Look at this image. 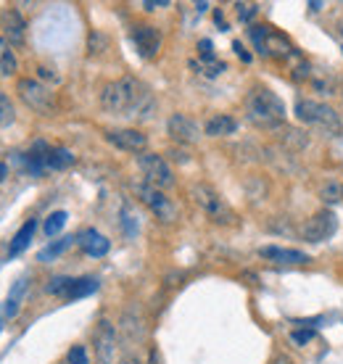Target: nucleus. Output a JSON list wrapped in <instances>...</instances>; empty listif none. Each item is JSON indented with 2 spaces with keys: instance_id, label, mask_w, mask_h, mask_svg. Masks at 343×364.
<instances>
[{
  "instance_id": "obj_1",
  "label": "nucleus",
  "mask_w": 343,
  "mask_h": 364,
  "mask_svg": "<svg viewBox=\"0 0 343 364\" xmlns=\"http://www.w3.org/2000/svg\"><path fill=\"white\" fill-rule=\"evenodd\" d=\"M101 106L114 117H132L148 119L154 111V95L151 90L135 80V77H122L117 82H108L101 93Z\"/></svg>"
},
{
  "instance_id": "obj_2",
  "label": "nucleus",
  "mask_w": 343,
  "mask_h": 364,
  "mask_svg": "<svg viewBox=\"0 0 343 364\" xmlns=\"http://www.w3.org/2000/svg\"><path fill=\"white\" fill-rule=\"evenodd\" d=\"M246 117L254 122L256 127L272 129L280 127L285 119V103L270 87H254L246 95Z\"/></svg>"
},
{
  "instance_id": "obj_3",
  "label": "nucleus",
  "mask_w": 343,
  "mask_h": 364,
  "mask_svg": "<svg viewBox=\"0 0 343 364\" xmlns=\"http://www.w3.org/2000/svg\"><path fill=\"white\" fill-rule=\"evenodd\" d=\"M293 111H296L298 122H304L309 127L320 129L325 135H341V117L328 103H320L314 98H298Z\"/></svg>"
},
{
  "instance_id": "obj_4",
  "label": "nucleus",
  "mask_w": 343,
  "mask_h": 364,
  "mask_svg": "<svg viewBox=\"0 0 343 364\" xmlns=\"http://www.w3.org/2000/svg\"><path fill=\"white\" fill-rule=\"evenodd\" d=\"M138 166H140V172L148 185H154L159 190H166L175 185V172H172V166L166 164L164 156L145 151L138 156Z\"/></svg>"
},
{
  "instance_id": "obj_5",
  "label": "nucleus",
  "mask_w": 343,
  "mask_h": 364,
  "mask_svg": "<svg viewBox=\"0 0 343 364\" xmlns=\"http://www.w3.org/2000/svg\"><path fill=\"white\" fill-rule=\"evenodd\" d=\"M16 93H19V98H22L32 111H37V114H50V111H53V93H50L40 80L24 77V80H19V85H16Z\"/></svg>"
},
{
  "instance_id": "obj_6",
  "label": "nucleus",
  "mask_w": 343,
  "mask_h": 364,
  "mask_svg": "<svg viewBox=\"0 0 343 364\" xmlns=\"http://www.w3.org/2000/svg\"><path fill=\"white\" fill-rule=\"evenodd\" d=\"M135 193H138V198H140L161 222H175V219H177V206L166 198L159 188L148 185V182H138V185H135Z\"/></svg>"
},
{
  "instance_id": "obj_7",
  "label": "nucleus",
  "mask_w": 343,
  "mask_h": 364,
  "mask_svg": "<svg viewBox=\"0 0 343 364\" xmlns=\"http://www.w3.org/2000/svg\"><path fill=\"white\" fill-rule=\"evenodd\" d=\"M193 198H196V203L201 206L203 212L212 217L214 222H233L235 219L233 212H230V206L222 201V196L214 188H209V185H196L193 188Z\"/></svg>"
},
{
  "instance_id": "obj_8",
  "label": "nucleus",
  "mask_w": 343,
  "mask_h": 364,
  "mask_svg": "<svg viewBox=\"0 0 343 364\" xmlns=\"http://www.w3.org/2000/svg\"><path fill=\"white\" fill-rule=\"evenodd\" d=\"M251 40H254V45L259 48V53H264V56H275V59L291 56V43L280 32H272L267 27H251Z\"/></svg>"
},
{
  "instance_id": "obj_9",
  "label": "nucleus",
  "mask_w": 343,
  "mask_h": 364,
  "mask_svg": "<svg viewBox=\"0 0 343 364\" xmlns=\"http://www.w3.org/2000/svg\"><path fill=\"white\" fill-rule=\"evenodd\" d=\"M335 230H338L335 214H333L330 209H322V212H317L312 219H307L301 235H304V240H309V243H322V240H328Z\"/></svg>"
},
{
  "instance_id": "obj_10",
  "label": "nucleus",
  "mask_w": 343,
  "mask_h": 364,
  "mask_svg": "<svg viewBox=\"0 0 343 364\" xmlns=\"http://www.w3.org/2000/svg\"><path fill=\"white\" fill-rule=\"evenodd\" d=\"M95 362L98 364H111L114 359V349H117V330L108 319H101L95 328Z\"/></svg>"
},
{
  "instance_id": "obj_11",
  "label": "nucleus",
  "mask_w": 343,
  "mask_h": 364,
  "mask_svg": "<svg viewBox=\"0 0 343 364\" xmlns=\"http://www.w3.org/2000/svg\"><path fill=\"white\" fill-rule=\"evenodd\" d=\"M166 132H169L172 140L182 143V145H193L201 138V127L188 114H172L169 122H166Z\"/></svg>"
},
{
  "instance_id": "obj_12",
  "label": "nucleus",
  "mask_w": 343,
  "mask_h": 364,
  "mask_svg": "<svg viewBox=\"0 0 343 364\" xmlns=\"http://www.w3.org/2000/svg\"><path fill=\"white\" fill-rule=\"evenodd\" d=\"M132 43L138 48L140 59H154L161 48V32L151 24H138L132 27Z\"/></svg>"
},
{
  "instance_id": "obj_13",
  "label": "nucleus",
  "mask_w": 343,
  "mask_h": 364,
  "mask_svg": "<svg viewBox=\"0 0 343 364\" xmlns=\"http://www.w3.org/2000/svg\"><path fill=\"white\" fill-rule=\"evenodd\" d=\"M106 140L111 145H117L119 151H130V153H145L148 138L143 135L140 129H108Z\"/></svg>"
},
{
  "instance_id": "obj_14",
  "label": "nucleus",
  "mask_w": 343,
  "mask_h": 364,
  "mask_svg": "<svg viewBox=\"0 0 343 364\" xmlns=\"http://www.w3.org/2000/svg\"><path fill=\"white\" fill-rule=\"evenodd\" d=\"M0 27H3V37L11 43V45H24L27 40V22L16 8H6L0 13Z\"/></svg>"
},
{
  "instance_id": "obj_15",
  "label": "nucleus",
  "mask_w": 343,
  "mask_h": 364,
  "mask_svg": "<svg viewBox=\"0 0 343 364\" xmlns=\"http://www.w3.org/2000/svg\"><path fill=\"white\" fill-rule=\"evenodd\" d=\"M259 256L267 259V261H272V264H307L309 256L304 251H296V248H280V246H264L259 248Z\"/></svg>"
},
{
  "instance_id": "obj_16",
  "label": "nucleus",
  "mask_w": 343,
  "mask_h": 364,
  "mask_svg": "<svg viewBox=\"0 0 343 364\" xmlns=\"http://www.w3.org/2000/svg\"><path fill=\"white\" fill-rule=\"evenodd\" d=\"M77 243H80V248H82L87 256H106L108 248H111V243H108V238H103L101 233H95V230H85L82 235L77 238Z\"/></svg>"
},
{
  "instance_id": "obj_17",
  "label": "nucleus",
  "mask_w": 343,
  "mask_h": 364,
  "mask_svg": "<svg viewBox=\"0 0 343 364\" xmlns=\"http://www.w3.org/2000/svg\"><path fill=\"white\" fill-rule=\"evenodd\" d=\"M50 145H48L45 140H37L32 148H29V153H27V169L32 172L35 177L43 175V169H48V159H50Z\"/></svg>"
},
{
  "instance_id": "obj_18",
  "label": "nucleus",
  "mask_w": 343,
  "mask_h": 364,
  "mask_svg": "<svg viewBox=\"0 0 343 364\" xmlns=\"http://www.w3.org/2000/svg\"><path fill=\"white\" fill-rule=\"evenodd\" d=\"M238 129V122L233 117H227V114H217L206 122V127L203 132L209 135V138H225V135H233Z\"/></svg>"
},
{
  "instance_id": "obj_19",
  "label": "nucleus",
  "mask_w": 343,
  "mask_h": 364,
  "mask_svg": "<svg viewBox=\"0 0 343 364\" xmlns=\"http://www.w3.org/2000/svg\"><path fill=\"white\" fill-rule=\"evenodd\" d=\"M35 230H37V222H35V219L24 222V224H22V230H19L16 235H13L11 246H8V256H19L22 251H27V248H29V243H32V235H35Z\"/></svg>"
},
{
  "instance_id": "obj_20",
  "label": "nucleus",
  "mask_w": 343,
  "mask_h": 364,
  "mask_svg": "<svg viewBox=\"0 0 343 364\" xmlns=\"http://www.w3.org/2000/svg\"><path fill=\"white\" fill-rule=\"evenodd\" d=\"M16 71H19V59L13 53V45L6 37H0V77H13Z\"/></svg>"
},
{
  "instance_id": "obj_21",
  "label": "nucleus",
  "mask_w": 343,
  "mask_h": 364,
  "mask_svg": "<svg viewBox=\"0 0 343 364\" xmlns=\"http://www.w3.org/2000/svg\"><path fill=\"white\" fill-rule=\"evenodd\" d=\"M98 291V280L95 277H80V280L71 282V291H69V301H77V298H85V296H93Z\"/></svg>"
},
{
  "instance_id": "obj_22",
  "label": "nucleus",
  "mask_w": 343,
  "mask_h": 364,
  "mask_svg": "<svg viewBox=\"0 0 343 364\" xmlns=\"http://www.w3.org/2000/svg\"><path fill=\"white\" fill-rule=\"evenodd\" d=\"M71 164H74V153H71L69 148H53V151H50L48 169H56V172H61V169H69Z\"/></svg>"
},
{
  "instance_id": "obj_23",
  "label": "nucleus",
  "mask_w": 343,
  "mask_h": 364,
  "mask_svg": "<svg viewBox=\"0 0 343 364\" xmlns=\"http://www.w3.org/2000/svg\"><path fill=\"white\" fill-rule=\"evenodd\" d=\"M74 240H77V238H61V240H56V243H50V246L43 248V251L37 254V259H40V261H53V259L61 256Z\"/></svg>"
},
{
  "instance_id": "obj_24",
  "label": "nucleus",
  "mask_w": 343,
  "mask_h": 364,
  "mask_svg": "<svg viewBox=\"0 0 343 364\" xmlns=\"http://www.w3.org/2000/svg\"><path fill=\"white\" fill-rule=\"evenodd\" d=\"M13 122H16V108H13L11 98L0 90V127H11Z\"/></svg>"
},
{
  "instance_id": "obj_25",
  "label": "nucleus",
  "mask_w": 343,
  "mask_h": 364,
  "mask_svg": "<svg viewBox=\"0 0 343 364\" xmlns=\"http://www.w3.org/2000/svg\"><path fill=\"white\" fill-rule=\"evenodd\" d=\"M66 219H69V214L66 212H53L50 217L45 219V235L48 238H53V235H59L61 230H64V224H66Z\"/></svg>"
},
{
  "instance_id": "obj_26",
  "label": "nucleus",
  "mask_w": 343,
  "mask_h": 364,
  "mask_svg": "<svg viewBox=\"0 0 343 364\" xmlns=\"http://www.w3.org/2000/svg\"><path fill=\"white\" fill-rule=\"evenodd\" d=\"M71 282H74V277H64V275H59V277H53V280L48 282V293L59 296V298H66L71 291Z\"/></svg>"
},
{
  "instance_id": "obj_27",
  "label": "nucleus",
  "mask_w": 343,
  "mask_h": 364,
  "mask_svg": "<svg viewBox=\"0 0 343 364\" xmlns=\"http://www.w3.org/2000/svg\"><path fill=\"white\" fill-rule=\"evenodd\" d=\"M66 359H69V364H90V356H87V349H85V346H71Z\"/></svg>"
},
{
  "instance_id": "obj_28",
  "label": "nucleus",
  "mask_w": 343,
  "mask_h": 364,
  "mask_svg": "<svg viewBox=\"0 0 343 364\" xmlns=\"http://www.w3.org/2000/svg\"><path fill=\"white\" fill-rule=\"evenodd\" d=\"M238 19L240 22H251L254 16H256V11H259V6L256 3H238Z\"/></svg>"
},
{
  "instance_id": "obj_29",
  "label": "nucleus",
  "mask_w": 343,
  "mask_h": 364,
  "mask_svg": "<svg viewBox=\"0 0 343 364\" xmlns=\"http://www.w3.org/2000/svg\"><path fill=\"white\" fill-rule=\"evenodd\" d=\"M312 338H314V330H293V333H291V341L298 343V346L309 343Z\"/></svg>"
},
{
  "instance_id": "obj_30",
  "label": "nucleus",
  "mask_w": 343,
  "mask_h": 364,
  "mask_svg": "<svg viewBox=\"0 0 343 364\" xmlns=\"http://www.w3.org/2000/svg\"><path fill=\"white\" fill-rule=\"evenodd\" d=\"M106 43L108 40L101 35V32H93V35H90V45L87 48H90V53H101V48H106Z\"/></svg>"
},
{
  "instance_id": "obj_31",
  "label": "nucleus",
  "mask_w": 343,
  "mask_h": 364,
  "mask_svg": "<svg viewBox=\"0 0 343 364\" xmlns=\"http://www.w3.org/2000/svg\"><path fill=\"white\" fill-rule=\"evenodd\" d=\"M198 53H201V59H214L212 40H201V43H198Z\"/></svg>"
},
{
  "instance_id": "obj_32",
  "label": "nucleus",
  "mask_w": 343,
  "mask_h": 364,
  "mask_svg": "<svg viewBox=\"0 0 343 364\" xmlns=\"http://www.w3.org/2000/svg\"><path fill=\"white\" fill-rule=\"evenodd\" d=\"M166 6H169V0H159V3H154V0H145V3H143V8H145V11H156V8H166Z\"/></svg>"
},
{
  "instance_id": "obj_33",
  "label": "nucleus",
  "mask_w": 343,
  "mask_h": 364,
  "mask_svg": "<svg viewBox=\"0 0 343 364\" xmlns=\"http://www.w3.org/2000/svg\"><path fill=\"white\" fill-rule=\"evenodd\" d=\"M233 48H235V53H238V56H240L243 61H251V56L246 53V48L240 45V43H233Z\"/></svg>"
},
{
  "instance_id": "obj_34",
  "label": "nucleus",
  "mask_w": 343,
  "mask_h": 364,
  "mask_svg": "<svg viewBox=\"0 0 343 364\" xmlns=\"http://www.w3.org/2000/svg\"><path fill=\"white\" fill-rule=\"evenodd\" d=\"M148 364H161V356H159L156 349H151V354H148Z\"/></svg>"
},
{
  "instance_id": "obj_35",
  "label": "nucleus",
  "mask_w": 343,
  "mask_h": 364,
  "mask_svg": "<svg viewBox=\"0 0 343 364\" xmlns=\"http://www.w3.org/2000/svg\"><path fill=\"white\" fill-rule=\"evenodd\" d=\"M119 364H140V362H138V356H124Z\"/></svg>"
},
{
  "instance_id": "obj_36",
  "label": "nucleus",
  "mask_w": 343,
  "mask_h": 364,
  "mask_svg": "<svg viewBox=\"0 0 343 364\" xmlns=\"http://www.w3.org/2000/svg\"><path fill=\"white\" fill-rule=\"evenodd\" d=\"M6 175H8V166H6V164H3V161H0V182L6 180Z\"/></svg>"
},
{
  "instance_id": "obj_37",
  "label": "nucleus",
  "mask_w": 343,
  "mask_h": 364,
  "mask_svg": "<svg viewBox=\"0 0 343 364\" xmlns=\"http://www.w3.org/2000/svg\"><path fill=\"white\" fill-rule=\"evenodd\" d=\"M277 364H285V362H283V359H280V362H277Z\"/></svg>"
},
{
  "instance_id": "obj_38",
  "label": "nucleus",
  "mask_w": 343,
  "mask_h": 364,
  "mask_svg": "<svg viewBox=\"0 0 343 364\" xmlns=\"http://www.w3.org/2000/svg\"><path fill=\"white\" fill-rule=\"evenodd\" d=\"M341 198H343V188H341Z\"/></svg>"
},
{
  "instance_id": "obj_39",
  "label": "nucleus",
  "mask_w": 343,
  "mask_h": 364,
  "mask_svg": "<svg viewBox=\"0 0 343 364\" xmlns=\"http://www.w3.org/2000/svg\"><path fill=\"white\" fill-rule=\"evenodd\" d=\"M341 95H343V90H341Z\"/></svg>"
}]
</instances>
